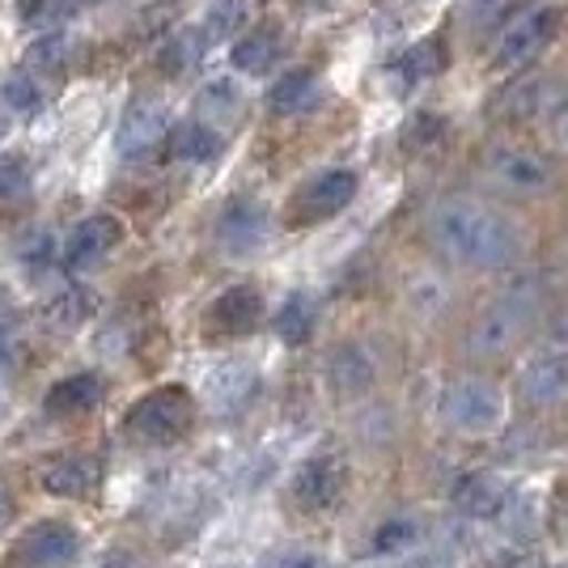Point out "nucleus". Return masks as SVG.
Returning <instances> with one entry per match:
<instances>
[{"mask_svg": "<svg viewBox=\"0 0 568 568\" xmlns=\"http://www.w3.org/2000/svg\"><path fill=\"white\" fill-rule=\"evenodd\" d=\"M428 242L458 267L497 272L521 260L526 234L514 216L471 195H450L428 213Z\"/></svg>", "mask_w": 568, "mask_h": 568, "instance_id": "f257e3e1", "label": "nucleus"}, {"mask_svg": "<svg viewBox=\"0 0 568 568\" xmlns=\"http://www.w3.org/2000/svg\"><path fill=\"white\" fill-rule=\"evenodd\" d=\"M544 297H547L544 272H521V276H514L488 306L475 314V323L467 327V353L479 356V361L505 356L526 335V327L535 323Z\"/></svg>", "mask_w": 568, "mask_h": 568, "instance_id": "f03ea898", "label": "nucleus"}, {"mask_svg": "<svg viewBox=\"0 0 568 568\" xmlns=\"http://www.w3.org/2000/svg\"><path fill=\"white\" fill-rule=\"evenodd\" d=\"M195 425V399H191L187 386L166 382V386H153L149 395L132 403L123 412V437L141 450H166L179 446Z\"/></svg>", "mask_w": 568, "mask_h": 568, "instance_id": "7ed1b4c3", "label": "nucleus"}, {"mask_svg": "<svg viewBox=\"0 0 568 568\" xmlns=\"http://www.w3.org/2000/svg\"><path fill=\"white\" fill-rule=\"evenodd\" d=\"M442 416L454 433H467V437H488L505 425L509 416V403L505 390L488 378H458L450 382L446 399H442Z\"/></svg>", "mask_w": 568, "mask_h": 568, "instance_id": "20e7f679", "label": "nucleus"}, {"mask_svg": "<svg viewBox=\"0 0 568 568\" xmlns=\"http://www.w3.org/2000/svg\"><path fill=\"white\" fill-rule=\"evenodd\" d=\"M560 22H565V9L551 4V0H539V4L514 13L509 22L500 26L497 48H493V64H500V69H521V64H530V60L556 39Z\"/></svg>", "mask_w": 568, "mask_h": 568, "instance_id": "39448f33", "label": "nucleus"}, {"mask_svg": "<svg viewBox=\"0 0 568 568\" xmlns=\"http://www.w3.org/2000/svg\"><path fill=\"white\" fill-rule=\"evenodd\" d=\"M484 174L488 183L505 195H547L556 187V166L551 158L530 149V144H493L484 158Z\"/></svg>", "mask_w": 568, "mask_h": 568, "instance_id": "423d86ee", "label": "nucleus"}, {"mask_svg": "<svg viewBox=\"0 0 568 568\" xmlns=\"http://www.w3.org/2000/svg\"><path fill=\"white\" fill-rule=\"evenodd\" d=\"M356 187H361L356 170H348V166L318 170V174H310L306 183L293 191V200H288V209H284V221H288V225H318V221H332L335 213H344V209L353 204Z\"/></svg>", "mask_w": 568, "mask_h": 568, "instance_id": "0eeeda50", "label": "nucleus"}, {"mask_svg": "<svg viewBox=\"0 0 568 568\" xmlns=\"http://www.w3.org/2000/svg\"><path fill=\"white\" fill-rule=\"evenodd\" d=\"M81 556V535L69 521L48 518L22 530V539L9 551V568H72Z\"/></svg>", "mask_w": 568, "mask_h": 568, "instance_id": "6e6552de", "label": "nucleus"}, {"mask_svg": "<svg viewBox=\"0 0 568 568\" xmlns=\"http://www.w3.org/2000/svg\"><path fill=\"white\" fill-rule=\"evenodd\" d=\"M123 242V221L115 213H90L85 221L72 225V234L64 237L60 246V263L64 272L81 276V272H94L102 263L111 260Z\"/></svg>", "mask_w": 568, "mask_h": 568, "instance_id": "1a4fd4ad", "label": "nucleus"}, {"mask_svg": "<svg viewBox=\"0 0 568 568\" xmlns=\"http://www.w3.org/2000/svg\"><path fill=\"white\" fill-rule=\"evenodd\" d=\"M267 234H272V216L255 195L225 200L213 221V237L225 255H255V251H263Z\"/></svg>", "mask_w": 568, "mask_h": 568, "instance_id": "9d476101", "label": "nucleus"}, {"mask_svg": "<svg viewBox=\"0 0 568 568\" xmlns=\"http://www.w3.org/2000/svg\"><path fill=\"white\" fill-rule=\"evenodd\" d=\"M344 488H348V467H344L339 454H314L288 479L293 505L306 509V514H327V509H335L339 497H344Z\"/></svg>", "mask_w": 568, "mask_h": 568, "instance_id": "9b49d317", "label": "nucleus"}, {"mask_svg": "<svg viewBox=\"0 0 568 568\" xmlns=\"http://www.w3.org/2000/svg\"><path fill=\"white\" fill-rule=\"evenodd\" d=\"M260 323L263 293L255 284H234L204 306V335H213V339H242V335L260 332Z\"/></svg>", "mask_w": 568, "mask_h": 568, "instance_id": "f8f14e48", "label": "nucleus"}, {"mask_svg": "<svg viewBox=\"0 0 568 568\" xmlns=\"http://www.w3.org/2000/svg\"><path fill=\"white\" fill-rule=\"evenodd\" d=\"M521 399L535 407H556L568 399V348L560 344H539L521 361L518 369Z\"/></svg>", "mask_w": 568, "mask_h": 568, "instance_id": "ddd939ff", "label": "nucleus"}, {"mask_svg": "<svg viewBox=\"0 0 568 568\" xmlns=\"http://www.w3.org/2000/svg\"><path fill=\"white\" fill-rule=\"evenodd\" d=\"M170 132V106L162 98H136L115 128V153L123 162H136L149 149L166 141Z\"/></svg>", "mask_w": 568, "mask_h": 568, "instance_id": "4468645a", "label": "nucleus"}, {"mask_svg": "<svg viewBox=\"0 0 568 568\" xmlns=\"http://www.w3.org/2000/svg\"><path fill=\"white\" fill-rule=\"evenodd\" d=\"M514 500H518V493H514L509 475L500 471H471L454 484V505L471 521H505Z\"/></svg>", "mask_w": 568, "mask_h": 568, "instance_id": "2eb2a0df", "label": "nucleus"}, {"mask_svg": "<svg viewBox=\"0 0 568 568\" xmlns=\"http://www.w3.org/2000/svg\"><path fill=\"white\" fill-rule=\"evenodd\" d=\"M39 484L48 488L51 497H64V500L94 497L98 488H102V458H98V454H85V450L55 454V458L43 463Z\"/></svg>", "mask_w": 568, "mask_h": 568, "instance_id": "dca6fc26", "label": "nucleus"}, {"mask_svg": "<svg viewBox=\"0 0 568 568\" xmlns=\"http://www.w3.org/2000/svg\"><path fill=\"white\" fill-rule=\"evenodd\" d=\"M106 395V382L98 378L94 369H81V374H69L51 386L43 395V412L51 420H77V416H90L98 403Z\"/></svg>", "mask_w": 568, "mask_h": 568, "instance_id": "f3484780", "label": "nucleus"}, {"mask_svg": "<svg viewBox=\"0 0 568 568\" xmlns=\"http://www.w3.org/2000/svg\"><path fill=\"white\" fill-rule=\"evenodd\" d=\"M551 85H547V77H518V81H509L500 98L493 102V119L497 123H530V119H544L547 106H551Z\"/></svg>", "mask_w": 568, "mask_h": 568, "instance_id": "a211bd4d", "label": "nucleus"}, {"mask_svg": "<svg viewBox=\"0 0 568 568\" xmlns=\"http://www.w3.org/2000/svg\"><path fill=\"white\" fill-rule=\"evenodd\" d=\"M255 390H260V374L242 361H225L209 374V403L216 416H237L242 407H251Z\"/></svg>", "mask_w": 568, "mask_h": 568, "instance_id": "6ab92c4d", "label": "nucleus"}, {"mask_svg": "<svg viewBox=\"0 0 568 568\" xmlns=\"http://www.w3.org/2000/svg\"><path fill=\"white\" fill-rule=\"evenodd\" d=\"M204 51H209L204 26H174L166 39L158 43V51H153V64L166 77H191V72L200 69Z\"/></svg>", "mask_w": 568, "mask_h": 568, "instance_id": "aec40b11", "label": "nucleus"}, {"mask_svg": "<svg viewBox=\"0 0 568 568\" xmlns=\"http://www.w3.org/2000/svg\"><path fill=\"white\" fill-rule=\"evenodd\" d=\"M425 547V526L412 514H395V518H382L369 535V556L374 560H407Z\"/></svg>", "mask_w": 568, "mask_h": 568, "instance_id": "412c9836", "label": "nucleus"}, {"mask_svg": "<svg viewBox=\"0 0 568 568\" xmlns=\"http://www.w3.org/2000/svg\"><path fill=\"white\" fill-rule=\"evenodd\" d=\"M374 378H378V365L361 344H339L327 356V382H332L335 395H365Z\"/></svg>", "mask_w": 568, "mask_h": 568, "instance_id": "4be33fe9", "label": "nucleus"}, {"mask_svg": "<svg viewBox=\"0 0 568 568\" xmlns=\"http://www.w3.org/2000/svg\"><path fill=\"white\" fill-rule=\"evenodd\" d=\"M281 30L276 26H255L251 34H242L230 51V60H234L237 72H246V77H267V72L276 69V60H281Z\"/></svg>", "mask_w": 568, "mask_h": 568, "instance_id": "5701e85b", "label": "nucleus"}, {"mask_svg": "<svg viewBox=\"0 0 568 568\" xmlns=\"http://www.w3.org/2000/svg\"><path fill=\"white\" fill-rule=\"evenodd\" d=\"M94 310H98L94 288H85V284H69V288H60L48 306H43V323H48L51 332L69 335V332H81V327L94 318Z\"/></svg>", "mask_w": 568, "mask_h": 568, "instance_id": "b1692460", "label": "nucleus"}, {"mask_svg": "<svg viewBox=\"0 0 568 568\" xmlns=\"http://www.w3.org/2000/svg\"><path fill=\"white\" fill-rule=\"evenodd\" d=\"M221 149H225L221 128L204 123V119H187L170 132V158L174 162H216Z\"/></svg>", "mask_w": 568, "mask_h": 568, "instance_id": "393cba45", "label": "nucleus"}, {"mask_svg": "<svg viewBox=\"0 0 568 568\" xmlns=\"http://www.w3.org/2000/svg\"><path fill=\"white\" fill-rule=\"evenodd\" d=\"M442 69H446V48H442V39H420V43L403 48V55L390 64V81H395L399 90H412V85H420L428 77H437Z\"/></svg>", "mask_w": 568, "mask_h": 568, "instance_id": "a878e982", "label": "nucleus"}, {"mask_svg": "<svg viewBox=\"0 0 568 568\" xmlns=\"http://www.w3.org/2000/svg\"><path fill=\"white\" fill-rule=\"evenodd\" d=\"M318 94V72L314 69H288L272 81L267 90V111L272 115H302Z\"/></svg>", "mask_w": 568, "mask_h": 568, "instance_id": "bb28decb", "label": "nucleus"}, {"mask_svg": "<svg viewBox=\"0 0 568 568\" xmlns=\"http://www.w3.org/2000/svg\"><path fill=\"white\" fill-rule=\"evenodd\" d=\"M30 195H34V174H30V162L9 153L0 158V225L13 221V213L30 209Z\"/></svg>", "mask_w": 568, "mask_h": 568, "instance_id": "cd10ccee", "label": "nucleus"}, {"mask_svg": "<svg viewBox=\"0 0 568 568\" xmlns=\"http://www.w3.org/2000/svg\"><path fill=\"white\" fill-rule=\"evenodd\" d=\"M22 72H30L39 85L43 81H60L69 72V39L64 34H43L34 39L22 55Z\"/></svg>", "mask_w": 568, "mask_h": 568, "instance_id": "c85d7f7f", "label": "nucleus"}, {"mask_svg": "<svg viewBox=\"0 0 568 568\" xmlns=\"http://www.w3.org/2000/svg\"><path fill=\"white\" fill-rule=\"evenodd\" d=\"M314 318H318V310H314V297L310 293H288L276 310V335H281L284 344H306L310 335H314Z\"/></svg>", "mask_w": 568, "mask_h": 568, "instance_id": "c756f323", "label": "nucleus"}, {"mask_svg": "<svg viewBox=\"0 0 568 568\" xmlns=\"http://www.w3.org/2000/svg\"><path fill=\"white\" fill-rule=\"evenodd\" d=\"M195 115L204 119V123H234L242 115V90H237V81L230 77H216L209 81L200 94H195Z\"/></svg>", "mask_w": 568, "mask_h": 568, "instance_id": "7c9ffc66", "label": "nucleus"}, {"mask_svg": "<svg viewBox=\"0 0 568 568\" xmlns=\"http://www.w3.org/2000/svg\"><path fill=\"white\" fill-rule=\"evenodd\" d=\"M251 18V4L246 0H216L204 13V34L209 43H225V39H237V30Z\"/></svg>", "mask_w": 568, "mask_h": 568, "instance_id": "2f4dec72", "label": "nucleus"}, {"mask_svg": "<svg viewBox=\"0 0 568 568\" xmlns=\"http://www.w3.org/2000/svg\"><path fill=\"white\" fill-rule=\"evenodd\" d=\"M0 102H4L13 115H39V106H43V85H39L30 72H9L4 85H0Z\"/></svg>", "mask_w": 568, "mask_h": 568, "instance_id": "473e14b6", "label": "nucleus"}, {"mask_svg": "<svg viewBox=\"0 0 568 568\" xmlns=\"http://www.w3.org/2000/svg\"><path fill=\"white\" fill-rule=\"evenodd\" d=\"M55 255H60V246H55V237L48 230H26L18 237V260H22L26 272H43V267H51Z\"/></svg>", "mask_w": 568, "mask_h": 568, "instance_id": "72a5a7b5", "label": "nucleus"}, {"mask_svg": "<svg viewBox=\"0 0 568 568\" xmlns=\"http://www.w3.org/2000/svg\"><path fill=\"white\" fill-rule=\"evenodd\" d=\"M267 568H332V560L314 547H284L276 556H267Z\"/></svg>", "mask_w": 568, "mask_h": 568, "instance_id": "f704fd0d", "label": "nucleus"}, {"mask_svg": "<svg viewBox=\"0 0 568 568\" xmlns=\"http://www.w3.org/2000/svg\"><path fill=\"white\" fill-rule=\"evenodd\" d=\"M412 293H416V302H420V314H437V310L450 302V293H446V281H442V276H420Z\"/></svg>", "mask_w": 568, "mask_h": 568, "instance_id": "c9c22d12", "label": "nucleus"}, {"mask_svg": "<svg viewBox=\"0 0 568 568\" xmlns=\"http://www.w3.org/2000/svg\"><path fill=\"white\" fill-rule=\"evenodd\" d=\"M174 0H158V4H149V9H141V18H136V34H149V39H158V26H170L174 22Z\"/></svg>", "mask_w": 568, "mask_h": 568, "instance_id": "e433bc0d", "label": "nucleus"}, {"mask_svg": "<svg viewBox=\"0 0 568 568\" xmlns=\"http://www.w3.org/2000/svg\"><path fill=\"white\" fill-rule=\"evenodd\" d=\"M544 119H547V132H551V141H556L568 153V90H565V94L551 98V106H547Z\"/></svg>", "mask_w": 568, "mask_h": 568, "instance_id": "4c0bfd02", "label": "nucleus"}, {"mask_svg": "<svg viewBox=\"0 0 568 568\" xmlns=\"http://www.w3.org/2000/svg\"><path fill=\"white\" fill-rule=\"evenodd\" d=\"M437 132H442V119H437V115H416L412 123H407L403 141H407V149H425L428 141H437Z\"/></svg>", "mask_w": 568, "mask_h": 568, "instance_id": "58836bf2", "label": "nucleus"}, {"mask_svg": "<svg viewBox=\"0 0 568 568\" xmlns=\"http://www.w3.org/2000/svg\"><path fill=\"white\" fill-rule=\"evenodd\" d=\"M505 9H509V0H467V4H463V18L471 26H488V22H497Z\"/></svg>", "mask_w": 568, "mask_h": 568, "instance_id": "ea45409f", "label": "nucleus"}, {"mask_svg": "<svg viewBox=\"0 0 568 568\" xmlns=\"http://www.w3.org/2000/svg\"><path fill=\"white\" fill-rule=\"evenodd\" d=\"M22 4V18L26 22H51V18H60L64 9H69V0H18Z\"/></svg>", "mask_w": 568, "mask_h": 568, "instance_id": "a19ab883", "label": "nucleus"}, {"mask_svg": "<svg viewBox=\"0 0 568 568\" xmlns=\"http://www.w3.org/2000/svg\"><path fill=\"white\" fill-rule=\"evenodd\" d=\"M9 518H13V497H9V488L0 484V530L9 526Z\"/></svg>", "mask_w": 568, "mask_h": 568, "instance_id": "79ce46f5", "label": "nucleus"}, {"mask_svg": "<svg viewBox=\"0 0 568 568\" xmlns=\"http://www.w3.org/2000/svg\"><path fill=\"white\" fill-rule=\"evenodd\" d=\"M106 568H141V565H136L132 556H119V560H111V565H106Z\"/></svg>", "mask_w": 568, "mask_h": 568, "instance_id": "37998d69", "label": "nucleus"}, {"mask_svg": "<svg viewBox=\"0 0 568 568\" xmlns=\"http://www.w3.org/2000/svg\"><path fill=\"white\" fill-rule=\"evenodd\" d=\"M81 4H106V0H81Z\"/></svg>", "mask_w": 568, "mask_h": 568, "instance_id": "c03bdc74", "label": "nucleus"}, {"mask_svg": "<svg viewBox=\"0 0 568 568\" xmlns=\"http://www.w3.org/2000/svg\"><path fill=\"white\" fill-rule=\"evenodd\" d=\"M416 568H446V565H416Z\"/></svg>", "mask_w": 568, "mask_h": 568, "instance_id": "a18cd8bd", "label": "nucleus"}, {"mask_svg": "<svg viewBox=\"0 0 568 568\" xmlns=\"http://www.w3.org/2000/svg\"><path fill=\"white\" fill-rule=\"evenodd\" d=\"M0 136H4V115H0Z\"/></svg>", "mask_w": 568, "mask_h": 568, "instance_id": "49530a36", "label": "nucleus"}, {"mask_svg": "<svg viewBox=\"0 0 568 568\" xmlns=\"http://www.w3.org/2000/svg\"><path fill=\"white\" fill-rule=\"evenodd\" d=\"M314 4H332V0H314Z\"/></svg>", "mask_w": 568, "mask_h": 568, "instance_id": "de8ad7c7", "label": "nucleus"}]
</instances>
